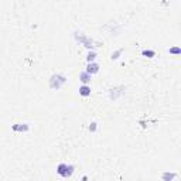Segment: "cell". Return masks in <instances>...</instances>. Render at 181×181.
<instances>
[{
	"mask_svg": "<svg viewBox=\"0 0 181 181\" xmlns=\"http://www.w3.org/2000/svg\"><path fill=\"white\" fill-rule=\"evenodd\" d=\"M91 77H92V75H89L87 71H84V72L79 74V79H81V82H84V84H88V82L91 81Z\"/></svg>",
	"mask_w": 181,
	"mask_h": 181,
	"instance_id": "obj_4",
	"label": "cell"
},
{
	"mask_svg": "<svg viewBox=\"0 0 181 181\" xmlns=\"http://www.w3.org/2000/svg\"><path fill=\"white\" fill-rule=\"evenodd\" d=\"M171 52H175V54H178L180 52V48H173V50H170Z\"/></svg>",
	"mask_w": 181,
	"mask_h": 181,
	"instance_id": "obj_12",
	"label": "cell"
},
{
	"mask_svg": "<svg viewBox=\"0 0 181 181\" xmlns=\"http://www.w3.org/2000/svg\"><path fill=\"white\" fill-rule=\"evenodd\" d=\"M79 94L82 96H88V95H91V88L88 87V85H82L79 88Z\"/></svg>",
	"mask_w": 181,
	"mask_h": 181,
	"instance_id": "obj_5",
	"label": "cell"
},
{
	"mask_svg": "<svg viewBox=\"0 0 181 181\" xmlns=\"http://www.w3.org/2000/svg\"><path fill=\"white\" fill-rule=\"evenodd\" d=\"M67 78L64 77V75H52L51 77V88H61V85H64L65 84Z\"/></svg>",
	"mask_w": 181,
	"mask_h": 181,
	"instance_id": "obj_2",
	"label": "cell"
},
{
	"mask_svg": "<svg viewBox=\"0 0 181 181\" xmlns=\"http://www.w3.org/2000/svg\"><path fill=\"white\" fill-rule=\"evenodd\" d=\"M175 175H177L175 173H168V171H167V173L163 174V181H173V178Z\"/></svg>",
	"mask_w": 181,
	"mask_h": 181,
	"instance_id": "obj_6",
	"label": "cell"
},
{
	"mask_svg": "<svg viewBox=\"0 0 181 181\" xmlns=\"http://www.w3.org/2000/svg\"><path fill=\"white\" fill-rule=\"evenodd\" d=\"M142 54H143V55H147L149 58H152V57H154V55H156V52H154V51H152V50H145Z\"/></svg>",
	"mask_w": 181,
	"mask_h": 181,
	"instance_id": "obj_8",
	"label": "cell"
},
{
	"mask_svg": "<svg viewBox=\"0 0 181 181\" xmlns=\"http://www.w3.org/2000/svg\"><path fill=\"white\" fill-rule=\"evenodd\" d=\"M87 72L89 74V75L99 72V65L95 64V62H89V64H88V68H87Z\"/></svg>",
	"mask_w": 181,
	"mask_h": 181,
	"instance_id": "obj_3",
	"label": "cell"
},
{
	"mask_svg": "<svg viewBox=\"0 0 181 181\" xmlns=\"http://www.w3.org/2000/svg\"><path fill=\"white\" fill-rule=\"evenodd\" d=\"M95 58H96V54L95 52H89L88 54V62H94Z\"/></svg>",
	"mask_w": 181,
	"mask_h": 181,
	"instance_id": "obj_9",
	"label": "cell"
},
{
	"mask_svg": "<svg viewBox=\"0 0 181 181\" xmlns=\"http://www.w3.org/2000/svg\"><path fill=\"white\" fill-rule=\"evenodd\" d=\"M89 130H91V132H95V130H96V123H95V122L91 124V126H89Z\"/></svg>",
	"mask_w": 181,
	"mask_h": 181,
	"instance_id": "obj_11",
	"label": "cell"
},
{
	"mask_svg": "<svg viewBox=\"0 0 181 181\" xmlns=\"http://www.w3.org/2000/svg\"><path fill=\"white\" fill-rule=\"evenodd\" d=\"M122 54V50H119V51H116L115 54H112V59H117L119 58V55Z\"/></svg>",
	"mask_w": 181,
	"mask_h": 181,
	"instance_id": "obj_10",
	"label": "cell"
},
{
	"mask_svg": "<svg viewBox=\"0 0 181 181\" xmlns=\"http://www.w3.org/2000/svg\"><path fill=\"white\" fill-rule=\"evenodd\" d=\"M13 130H16V132H17V130H24V132H26V130H29V124H23V126H19V124H14V126H13Z\"/></svg>",
	"mask_w": 181,
	"mask_h": 181,
	"instance_id": "obj_7",
	"label": "cell"
},
{
	"mask_svg": "<svg viewBox=\"0 0 181 181\" xmlns=\"http://www.w3.org/2000/svg\"><path fill=\"white\" fill-rule=\"evenodd\" d=\"M57 173L61 175V177H64V178H67V177H71L74 173V166H71V164H65V163H61V164H58L57 167Z\"/></svg>",
	"mask_w": 181,
	"mask_h": 181,
	"instance_id": "obj_1",
	"label": "cell"
}]
</instances>
